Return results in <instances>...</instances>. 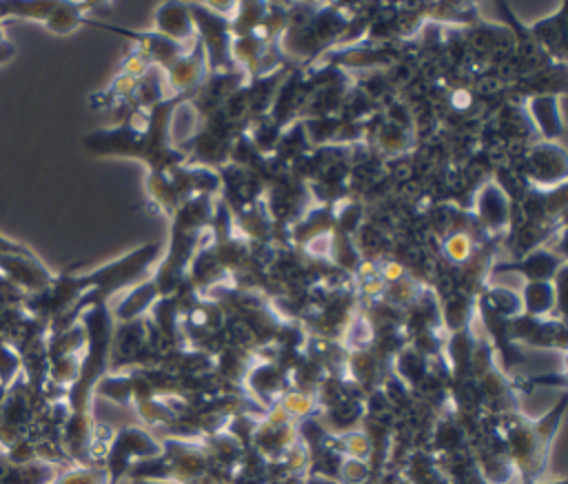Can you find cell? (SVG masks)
Listing matches in <instances>:
<instances>
[{
	"label": "cell",
	"mask_w": 568,
	"mask_h": 484,
	"mask_svg": "<svg viewBox=\"0 0 568 484\" xmlns=\"http://www.w3.org/2000/svg\"><path fill=\"white\" fill-rule=\"evenodd\" d=\"M173 213H175V220H173V233H171V249L166 253V260L158 269V278L153 280L160 293L171 291L178 284L182 269L195 253L197 235L213 220L211 193H200L195 198H189Z\"/></svg>",
	"instance_id": "cell-1"
},
{
	"label": "cell",
	"mask_w": 568,
	"mask_h": 484,
	"mask_svg": "<svg viewBox=\"0 0 568 484\" xmlns=\"http://www.w3.org/2000/svg\"><path fill=\"white\" fill-rule=\"evenodd\" d=\"M158 255H160V246L146 244L91 273L73 275V280L82 293L89 291L93 302H102L104 295H111L129 284H135L144 275V271L158 260Z\"/></svg>",
	"instance_id": "cell-2"
},
{
	"label": "cell",
	"mask_w": 568,
	"mask_h": 484,
	"mask_svg": "<svg viewBox=\"0 0 568 484\" xmlns=\"http://www.w3.org/2000/svg\"><path fill=\"white\" fill-rule=\"evenodd\" d=\"M160 453V444H155L146 433L138 431V428H126L118 435V440L111 446V466H113V482L115 477L122 473V468L126 466V460L131 455H140V457H151Z\"/></svg>",
	"instance_id": "cell-3"
},
{
	"label": "cell",
	"mask_w": 568,
	"mask_h": 484,
	"mask_svg": "<svg viewBox=\"0 0 568 484\" xmlns=\"http://www.w3.org/2000/svg\"><path fill=\"white\" fill-rule=\"evenodd\" d=\"M530 173L539 182H559L566 178V151L559 144H537L530 153Z\"/></svg>",
	"instance_id": "cell-4"
},
{
	"label": "cell",
	"mask_w": 568,
	"mask_h": 484,
	"mask_svg": "<svg viewBox=\"0 0 568 484\" xmlns=\"http://www.w3.org/2000/svg\"><path fill=\"white\" fill-rule=\"evenodd\" d=\"M155 24H158L160 36H164L173 42L186 40L195 33L191 9L186 4H178V2L162 4L155 13Z\"/></svg>",
	"instance_id": "cell-5"
},
{
	"label": "cell",
	"mask_w": 568,
	"mask_h": 484,
	"mask_svg": "<svg viewBox=\"0 0 568 484\" xmlns=\"http://www.w3.org/2000/svg\"><path fill=\"white\" fill-rule=\"evenodd\" d=\"M202 71H204V44L200 42L189 56H182L166 73L173 89L186 91L200 82Z\"/></svg>",
	"instance_id": "cell-6"
},
{
	"label": "cell",
	"mask_w": 568,
	"mask_h": 484,
	"mask_svg": "<svg viewBox=\"0 0 568 484\" xmlns=\"http://www.w3.org/2000/svg\"><path fill=\"white\" fill-rule=\"evenodd\" d=\"M477 211H479V218L493 226V229H499L508 222V200L504 195V191L495 184H486L479 200H477Z\"/></svg>",
	"instance_id": "cell-7"
},
{
	"label": "cell",
	"mask_w": 568,
	"mask_h": 484,
	"mask_svg": "<svg viewBox=\"0 0 568 484\" xmlns=\"http://www.w3.org/2000/svg\"><path fill=\"white\" fill-rule=\"evenodd\" d=\"M160 295V289L153 280L149 282H140L133 286V291L120 302V306L115 309V315L120 320H133L135 315H140L144 309L151 306V302Z\"/></svg>",
	"instance_id": "cell-8"
},
{
	"label": "cell",
	"mask_w": 568,
	"mask_h": 484,
	"mask_svg": "<svg viewBox=\"0 0 568 484\" xmlns=\"http://www.w3.org/2000/svg\"><path fill=\"white\" fill-rule=\"evenodd\" d=\"M530 113L535 118V122L539 124V129L548 135L555 138L561 133V118H559V109L552 95H539L530 102Z\"/></svg>",
	"instance_id": "cell-9"
},
{
	"label": "cell",
	"mask_w": 568,
	"mask_h": 484,
	"mask_svg": "<svg viewBox=\"0 0 568 484\" xmlns=\"http://www.w3.org/2000/svg\"><path fill=\"white\" fill-rule=\"evenodd\" d=\"M555 302V286L546 280H528L524 291V304L526 311L532 315L546 313Z\"/></svg>",
	"instance_id": "cell-10"
},
{
	"label": "cell",
	"mask_w": 568,
	"mask_h": 484,
	"mask_svg": "<svg viewBox=\"0 0 568 484\" xmlns=\"http://www.w3.org/2000/svg\"><path fill=\"white\" fill-rule=\"evenodd\" d=\"M559 262L555 260V255L550 253H544V251H537V253H530L524 262H521V271L528 275V280H550L552 278V271Z\"/></svg>",
	"instance_id": "cell-11"
},
{
	"label": "cell",
	"mask_w": 568,
	"mask_h": 484,
	"mask_svg": "<svg viewBox=\"0 0 568 484\" xmlns=\"http://www.w3.org/2000/svg\"><path fill=\"white\" fill-rule=\"evenodd\" d=\"M446 253L450 260L455 262H466L468 255L473 253V244H470V238L466 233H453L446 244H444Z\"/></svg>",
	"instance_id": "cell-12"
},
{
	"label": "cell",
	"mask_w": 568,
	"mask_h": 484,
	"mask_svg": "<svg viewBox=\"0 0 568 484\" xmlns=\"http://www.w3.org/2000/svg\"><path fill=\"white\" fill-rule=\"evenodd\" d=\"M13 53H16L13 44H11V42H7V40L2 38V31H0V62H4V60H9V58H13Z\"/></svg>",
	"instance_id": "cell-13"
}]
</instances>
